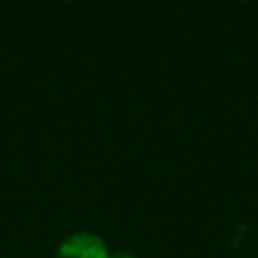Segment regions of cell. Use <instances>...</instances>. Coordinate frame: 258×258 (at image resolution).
I'll use <instances>...</instances> for the list:
<instances>
[{"instance_id": "obj_1", "label": "cell", "mask_w": 258, "mask_h": 258, "mask_svg": "<svg viewBox=\"0 0 258 258\" xmlns=\"http://www.w3.org/2000/svg\"><path fill=\"white\" fill-rule=\"evenodd\" d=\"M56 258H109V252L97 234L79 232L62 240Z\"/></svg>"}, {"instance_id": "obj_2", "label": "cell", "mask_w": 258, "mask_h": 258, "mask_svg": "<svg viewBox=\"0 0 258 258\" xmlns=\"http://www.w3.org/2000/svg\"><path fill=\"white\" fill-rule=\"evenodd\" d=\"M109 258H133L131 254H127V252H115L113 256H109Z\"/></svg>"}]
</instances>
